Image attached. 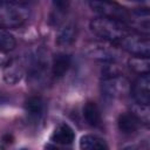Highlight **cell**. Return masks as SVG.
Instances as JSON below:
<instances>
[{
	"mask_svg": "<svg viewBox=\"0 0 150 150\" xmlns=\"http://www.w3.org/2000/svg\"><path fill=\"white\" fill-rule=\"evenodd\" d=\"M25 110L27 115L33 120H39L45 110V102L40 96H32L25 103Z\"/></svg>",
	"mask_w": 150,
	"mask_h": 150,
	"instance_id": "obj_11",
	"label": "cell"
},
{
	"mask_svg": "<svg viewBox=\"0 0 150 150\" xmlns=\"http://www.w3.org/2000/svg\"><path fill=\"white\" fill-rule=\"evenodd\" d=\"M70 67V56L67 54H57L55 55L52 63V73L55 77H62Z\"/></svg>",
	"mask_w": 150,
	"mask_h": 150,
	"instance_id": "obj_12",
	"label": "cell"
},
{
	"mask_svg": "<svg viewBox=\"0 0 150 150\" xmlns=\"http://www.w3.org/2000/svg\"><path fill=\"white\" fill-rule=\"evenodd\" d=\"M122 150H138V149H137V146H135V145H128V146L123 148Z\"/></svg>",
	"mask_w": 150,
	"mask_h": 150,
	"instance_id": "obj_20",
	"label": "cell"
},
{
	"mask_svg": "<svg viewBox=\"0 0 150 150\" xmlns=\"http://www.w3.org/2000/svg\"><path fill=\"white\" fill-rule=\"evenodd\" d=\"M131 112L139 120L141 123H145V124L149 123V105L137 103V105H135Z\"/></svg>",
	"mask_w": 150,
	"mask_h": 150,
	"instance_id": "obj_18",
	"label": "cell"
},
{
	"mask_svg": "<svg viewBox=\"0 0 150 150\" xmlns=\"http://www.w3.org/2000/svg\"><path fill=\"white\" fill-rule=\"evenodd\" d=\"M23 75V66L21 60L12 59L4 68V79L7 83L14 84L21 80Z\"/></svg>",
	"mask_w": 150,
	"mask_h": 150,
	"instance_id": "obj_8",
	"label": "cell"
},
{
	"mask_svg": "<svg viewBox=\"0 0 150 150\" xmlns=\"http://www.w3.org/2000/svg\"><path fill=\"white\" fill-rule=\"evenodd\" d=\"M81 150H108L107 143L95 135H84L80 139Z\"/></svg>",
	"mask_w": 150,
	"mask_h": 150,
	"instance_id": "obj_13",
	"label": "cell"
},
{
	"mask_svg": "<svg viewBox=\"0 0 150 150\" xmlns=\"http://www.w3.org/2000/svg\"><path fill=\"white\" fill-rule=\"evenodd\" d=\"M76 36V27L71 21L63 23V26L59 29L56 35V43L59 46H68L70 45Z\"/></svg>",
	"mask_w": 150,
	"mask_h": 150,
	"instance_id": "obj_10",
	"label": "cell"
},
{
	"mask_svg": "<svg viewBox=\"0 0 150 150\" xmlns=\"http://www.w3.org/2000/svg\"><path fill=\"white\" fill-rule=\"evenodd\" d=\"M131 93L138 104L149 105L150 103V76L149 74L139 75L131 86Z\"/></svg>",
	"mask_w": 150,
	"mask_h": 150,
	"instance_id": "obj_7",
	"label": "cell"
},
{
	"mask_svg": "<svg viewBox=\"0 0 150 150\" xmlns=\"http://www.w3.org/2000/svg\"><path fill=\"white\" fill-rule=\"evenodd\" d=\"M117 125H118V129L123 134L129 135V134H134L135 131L138 130L141 122L131 111H127L118 116Z\"/></svg>",
	"mask_w": 150,
	"mask_h": 150,
	"instance_id": "obj_9",
	"label": "cell"
},
{
	"mask_svg": "<svg viewBox=\"0 0 150 150\" xmlns=\"http://www.w3.org/2000/svg\"><path fill=\"white\" fill-rule=\"evenodd\" d=\"M4 139H5V142H6V143H11V142H12V136L6 135V136L4 137Z\"/></svg>",
	"mask_w": 150,
	"mask_h": 150,
	"instance_id": "obj_21",
	"label": "cell"
},
{
	"mask_svg": "<svg viewBox=\"0 0 150 150\" xmlns=\"http://www.w3.org/2000/svg\"><path fill=\"white\" fill-rule=\"evenodd\" d=\"M29 7L19 1H0V26L19 27L29 18Z\"/></svg>",
	"mask_w": 150,
	"mask_h": 150,
	"instance_id": "obj_2",
	"label": "cell"
},
{
	"mask_svg": "<svg viewBox=\"0 0 150 150\" xmlns=\"http://www.w3.org/2000/svg\"><path fill=\"white\" fill-rule=\"evenodd\" d=\"M129 63V67L143 75V74H149V69H150V61H149V57H142V56H132L129 59L128 61Z\"/></svg>",
	"mask_w": 150,
	"mask_h": 150,
	"instance_id": "obj_16",
	"label": "cell"
},
{
	"mask_svg": "<svg viewBox=\"0 0 150 150\" xmlns=\"http://www.w3.org/2000/svg\"><path fill=\"white\" fill-rule=\"evenodd\" d=\"M90 7L100 13L102 16L105 18H110V19H115L118 21H122L125 23L127 20L130 19V14L127 12L125 8H123L122 6L115 4V2H108V1H90L89 2Z\"/></svg>",
	"mask_w": 150,
	"mask_h": 150,
	"instance_id": "obj_6",
	"label": "cell"
},
{
	"mask_svg": "<svg viewBox=\"0 0 150 150\" xmlns=\"http://www.w3.org/2000/svg\"><path fill=\"white\" fill-rule=\"evenodd\" d=\"M89 27L90 30L98 38L103 39V41L111 42L114 45H118L131 32L127 23L105 16L93 19Z\"/></svg>",
	"mask_w": 150,
	"mask_h": 150,
	"instance_id": "obj_1",
	"label": "cell"
},
{
	"mask_svg": "<svg viewBox=\"0 0 150 150\" xmlns=\"http://www.w3.org/2000/svg\"><path fill=\"white\" fill-rule=\"evenodd\" d=\"M125 52L132 54L134 56L149 57L150 55V41L148 35H143L141 33L130 32L118 45Z\"/></svg>",
	"mask_w": 150,
	"mask_h": 150,
	"instance_id": "obj_4",
	"label": "cell"
},
{
	"mask_svg": "<svg viewBox=\"0 0 150 150\" xmlns=\"http://www.w3.org/2000/svg\"><path fill=\"white\" fill-rule=\"evenodd\" d=\"M16 45L14 36L4 28H0V52L12 50Z\"/></svg>",
	"mask_w": 150,
	"mask_h": 150,
	"instance_id": "obj_17",
	"label": "cell"
},
{
	"mask_svg": "<svg viewBox=\"0 0 150 150\" xmlns=\"http://www.w3.org/2000/svg\"><path fill=\"white\" fill-rule=\"evenodd\" d=\"M74 138H75V134L73 129L66 123L60 124L52 135V139L61 144H70L74 141Z\"/></svg>",
	"mask_w": 150,
	"mask_h": 150,
	"instance_id": "obj_14",
	"label": "cell"
},
{
	"mask_svg": "<svg viewBox=\"0 0 150 150\" xmlns=\"http://www.w3.org/2000/svg\"><path fill=\"white\" fill-rule=\"evenodd\" d=\"M45 150H59V149L55 145H53V144H47L45 146Z\"/></svg>",
	"mask_w": 150,
	"mask_h": 150,
	"instance_id": "obj_19",
	"label": "cell"
},
{
	"mask_svg": "<svg viewBox=\"0 0 150 150\" xmlns=\"http://www.w3.org/2000/svg\"><path fill=\"white\" fill-rule=\"evenodd\" d=\"M83 116L88 124L90 125H97L101 122V114L97 104L93 101H89L86 103L83 108Z\"/></svg>",
	"mask_w": 150,
	"mask_h": 150,
	"instance_id": "obj_15",
	"label": "cell"
},
{
	"mask_svg": "<svg viewBox=\"0 0 150 150\" xmlns=\"http://www.w3.org/2000/svg\"><path fill=\"white\" fill-rule=\"evenodd\" d=\"M86 54L94 60L103 62H114L120 57L118 46L111 42H91L86 47Z\"/></svg>",
	"mask_w": 150,
	"mask_h": 150,
	"instance_id": "obj_5",
	"label": "cell"
},
{
	"mask_svg": "<svg viewBox=\"0 0 150 150\" xmlns=\"http://www.w3.org/2000/svg\"><path fill=\"white\" fill-rule=\"evenodd\" d=\"M102 94L109 98L125 97L131 93V83L122 75L104 77L101 82Z\"/></svg>",
	"mask_w": 150,
	"mask_h": 150,
	"instance_id": "obj_3",
	"label": "cell"
}]
</instances>
